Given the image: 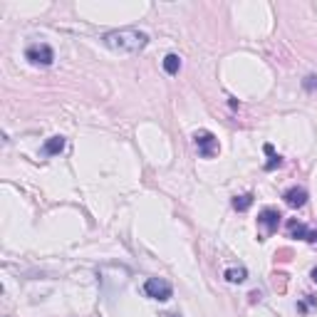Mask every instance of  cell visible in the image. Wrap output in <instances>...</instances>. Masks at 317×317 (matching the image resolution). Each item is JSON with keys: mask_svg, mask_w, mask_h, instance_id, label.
I'll return each instance as SVG.
<instances>
[{"mask_svg": "<svg viewBox=\"0 0 317 317\" xmlns=\"http://www.w3.org/2000/svg\"><path fill=\"white\" fill-rule=\"evenodd\" d=\"M146 42H149V35L137 28L112 30V32L104 35V45L112 52H121V55H137V52H142L146 47Z\"/></svg>", "mask_w": 317, "mask_h": 317, "instance_id": "cell-1", "label": "cell"}, {"mask_svg": "<svg viewBox=\"0 0 317 317\" xmlns=\"http://www.w3.org/2000/svg\"><path fill=\"white\" fill-rule=\"evenodd\" d=\"M144 292L151 297V300L166 302V300H171L173 288L166 283V280H161V278H149V280L144 283Z\"/></svg>", "mask_w": 317, "mask_h": 317, "instance_id": "cell-2", "label": "cell"}, {"mask_svg": "<svg viewBox=\"0 0 317 317\" xmlns=\"http://www.w3.org/2000/svg\"><path fill=\"white\" fill-rule=\"evenodd\" d=\"M280 211L278 208H263L260 211V216H258V226H260V231H263V238L260 240H265L268 235H273V233L278 231V226H280Z\"/></svg>", "mask_w": 317, "mask_h": 317, "instance_id": "cell-3", "label": "cell"}, {"mask_svg": "<svg viewBox=\"0 0 317 317\" xmlns=\"http://www.w3.org/2000/svg\"><path fill=\"white\" fill-rule=\"evenodd\" d=\"M194 142H196L199 154H201L203 159H211V156L218 154V139H216L211 132H206V129H199V132L194 134Z\"/></svg>", "mask_w": 317, "mask_h": 317, "instance_id": "cell-4", "label": "cell"}, {"mask_svg": "<svg viewBox=\"0 0 317 317\" xmlns=\"http://www.w3.org/2000/svg\"><path fill=\"white\" fill-rule=\"evenodd\" d=\"M25 57H28L32 65H42V67H47V65L55 62V52H52L50 45H30L28 50H25Z\"/></svg>", "mask_w": 317, "mask_h": 317, "instance_id": "cell-5", "label": "cell"}, {"mask_svg": "<svg viewBox=\"0 0 317 317\" xmlns=\"http://www.w3.org/2000/svg\"><path fill=\"white\" fill-rule=\"evenodd\" d=\"M285 203H288L290 208H302L305 203H307V191L302 188V186H292V188H288L285 191Z\"/></svg>", "mask_w": 317, "mask_h": 317, "instance_id": "cell-6", "label": "cell"}, {"mask_svg": "<svg viewBox=\"0 0 317 317\" xmlns=\"http://www.w3.org/2000/svg\"><path fill=\"white\" fill-rule=\"evenodd\" d=\"M223 278H226L228 283H243V280L248 278V270H245L243 265H231V268H226Z\"/></svg>", "mask_w": 317, "mask_h": 317, "instance_id": "cell-7", "label": "cell"}, {"mask_svg": "<svg viewBox=\"0 0 317 317\" xmlns=\"http://www.w3.org/2000/svg\"><path fill=\"white\" fill-rule=\"evenodd\" d=\"M270 283H273V290L278 295H285L288 292V275L285 273H273L270 275Z\"/></svg>", "mask_w": 317, "mask_h": 317, "instance_id": "cell-8", "label": "cell"}, {"mask_svg": "<svg viewBox=\"0 0 317 317\" xmlns=\"http://www.w3.org/2000/svg\"><path fill=\"white\" fill-rule=\"evenodd\" d=\"M65 149V137H52L47 144L42 146V154H47V156H55V154H59Z\"/></svg>", "mask_w": 317, "mask_h": 317, "instance_id": "cell-9", "label": "cell"}, {"mask_svg": "<svg viewBox=\"0 0 317 317\" xmlns=\"http://www.w3.org/2000/svg\"><path fill=\"white\" fill-rule=\"evenodd\" d=\"M288 233H290V238H302V240H307V233H310V228H307L305 223L290 221V223H288Z\"/></svg>", "mask_w": 317, "mask_h": 317, "instance_id": "cell-10", "label": "cell"}, {"mask_svg": "<svg viewBox=\"0 0 317 317\" xmlns=\"http://www.w3.org/2000/svg\"><path fill=\"white\" fill-rule=\"evenodd\" d=\"M164 70H166L169 75H178V70H181V57H178V55H166V57H164Z\"/></svg>", "mask_w": 317, "mask_h": 317, "instance_id": "cell-11", "label": "cell"}, {"mask_svg": "<svg viewBox=\"0 0 317 317\" xmlns=\"http://www.w3.org/2000/svg\"><path fill=\"white\" fill-rule=\"evenodd\" d=\"M265 154L270 156V161L265 164V171H273V169H278V166L283 164V159H280V156L275 154V149H273V146H270V144H265Z\"/></svg>", "mask_w": 317, "mask_h": 317, "instance_id": "cell-12", "label": "cell"}, {"mask_svg": "<svg viewBox=\"0 0 317 317\" xmlns=\"http://www.w3.org/2000/svg\"><path fill=\"white\" fill-rule=\"evenodd\" d=\"M253 206V194H243V196H235L233 199V208L235 211H248Z\"/></svg>", "mask_w": 317, "mask_h": 317, "instance_id": "cell-13", "label": "cell"}, {"mask_svg": "<svg viewBox=\"0 0 317 317\" xmlns=\"http://www.w3.org/2000/svg\"><path fill=\"white\" fill-rule=\"evenodd\" d=\"M273 258H275V263H290V260L295 258V250L292 248H278Z\"/></svg>", "mask_w": 317, "mask_h": 317, "instance_id": "cell-14", "label": "cell"}, {"mask_svg": "<svg viewBox=\"0 0 317 317\" xmlns=\"http://www.w3.org/2000/svg\"><path fill=\"white\" fill-rule=\"evenodd\" d=\"M260 300H263V295H260V290H253V292L248 295V302H250V305H256V302H260Z\"/></svg>", "mask_w": 317, "mask_h": 317, "instance_id": "cell-15", "label": "cell"}, {"mask_svg": "<svg viewBox=\"0 0 317 317\" xmlns=\"http://www.w3.org/2000/svg\"><path fill=\"white\" fill-rule=\"evenodd\" d=\"M305 89H317V77H315V75L305 80Z\"/></svg>", "mask_w": 317, "mask_h": 317, "instance_id": "cell-16", "label": "cell"}, {"mask_svg": "<svg viewBox=\"0 0 317 317\" xmlns=\"http://www.w3.org/2000/svg\"><path fill=\"white\" fill-rule=\"evenodd\" d=\"M307 243H317V231H310V233H307Z\"/></svg>", "mask_w": 317, "mask_h": 317, "instance_id": "cell-17", "label": "cell"}, {"mask_svg": "<svg viewBox=\"0 0 317 317\" xmlns=\"http://www.w3.org/2000/svg\"><path fill=\"white\" fill-rule=\"evenodd\" d=\"M312 280H315V283H317V268H315V270H312Z\"/></svg>", "mask_w": 317, "mask_h": 317, "instance_id": "cell-18", "label": "cell"}, {"mask_svg": "<svg viewBox=\"0 0 317 317\" xmlns=\"http://www.w3.org/2000/svg\"><path fill=\"white\" fill-rule=\"evenodd\" d=\"M169 317H178V315H169Z\"/></svg>", "mask_w": 317, "mask_h": 317, "instance_id": "cell-19", "label": "cell"}]
</instances>
